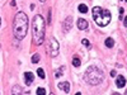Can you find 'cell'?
Masks as SVG:
<instances>
[{
    "label": "cell",
    "instance_id": "cell-22",
    "mask_svg": "<svg viewBox=\"0 0 127 95\" xmlns=\"http://www.w3.org/2000/svg\"><path fill=\"white\" fill-rule=\"evenodd\" d=\"M39 1H41V3H45V1H46V0H39Z\"/></svg>",
    "mask_w": 127,
    "mask_h": 95
},
{
    "label": "cell",
    "instance_id": "cell-23",
    "mask_svg": "<svg viewBox=\"0 0 127 95\" xmlns=\"http://www.w3.org/2000/svg\"><path fill=\"white\" fill-rule=\"evenodd\" d=\"M0 24H1V19H0Z\"/></svg>",
    "mask_w": 127,
    "mask_h": 95
},
{
    "label": "cell",
    "instance_id": "cell-20",
    "mask_svg": "<svg viewBox=\"0 0 127 95\" xmlns=\"http://www.w3.org/2000/svg\"><path fill=\"white\" fill-rule=\"evenodd\" d=\"M62 69H65V67H62ZM62 69H60V70H57V72H56V77H59L60 75H62V71H61Z\"/></svg>",
    "mask_w": 127,
    "mask_h": 95
},
{
    "label": "cell",
    "instance_id": "cell-24",
    "mask_svg": "<svg viewBox=\"0 0 127 95\" xmlns=\"http://www.w3.org/2000/svg\"><path fill=\"white\" fill-rule=\"evenodd\" d=\"M123 1H126V0H123Z\"/></svg>",
    "mask_w": 127,
    "mask_h": 95
},
{
    "label": "cell",
    "instance_id": "cell-9",
    "mask_svg": "<svg viewBox=\"0 0 127 95\" xmlns=\"http://www.w3.org/2000/svg\"><path fill=\"white\" fill-rule=\"evenodd\" d=\"M78 28H79L80 30H84V29H87V28H88V22H87L85 19L80 18V19L78 20Z\"/></svg>",
    "mask_w": 127,
    "mask_h": 95
},
{
    "label": "cell",
    "instance_id": "cell-10",
    "mask_svg": "<svg viewBox=\"0 0 127 95\" xmlns=\"http://www.w3.org/2000/svg\"><path fill=\"white\" fill-rule=\"evenodd\" d=\"M71 27H72V18L71 17H67L66 20H65V23H64V28H65V30L67 32V30L71 29Z\"/></svg>",
    "mask_w": 127,
    "mask_h": 95
},
{
    "label": "cell",
    "instance_id": "cell-12",
    "mask_svg": "<svg viewBox=\"0 0 127 95\" xmlns=\"http://www.w3.org/2000/svg\"><path fill=\"white\" fill-rule=\"evenodd\" d=\"M105 46H107L108 48H112L114 46V41L112 38H107V39H105Z\"/></svg>",
    "mask_w": 127,
    "mask_h": 95
},
{
    "label": "cell",
    "instance_id": "cell-6",
    "mask_svg": "<svg viewBox=\"0 0 127 95\" xmlns=\"http://www.w3.org/2000/svg\"><path fill=\"white\" fill-rule=\"evenodd\" d=\"M57 88H59L61 91L69 94V93H70V82H69V81H61V82L57 84Z\"/></svg>",
    "mask_w": 127,
    "mask_h": 95
},
{
    "label": "cell",
    "instance_id": "cell-5",
    "mask_svg": "<svg viewBox=\"0 0 127 95\" xmlns=\"http://www.w3.org/2000/svg\"><path fill=\"white\" fill-rule=\"evenodd\" d=\"M59 42L55 39V38H50V42H48V53L51 57H56L59 55Z\"/></svg>",
    "mask_w": 127,
    "mask_h": 95
},
{
    "label": "cell",
    "instance_id": "cell-17",
    "mask_svg": "<svg viewBox=\"0 0 127 95\" xmlns=\"http://www.w3.org/2000/svg\"><path fill=\"white\" fill-rule=\"evenodd\" d=\"M123 14H125V9H123V8H121V9H120V20H122V19H123Z\"/></svg>",
    "mask_w": 127,
    "mask_h": 95
},
{
    "label": "cell",
    "instance_id": "cell-14",
    "mask_svg": "<svg viewBox=\"0 0 127 95\" xmlns=\"http://www.w3.org/2000/svg\"><path fill=\"white\" fill-rule=\"evenodd\" d=\"M39 61V55L38 53H34L33 56H32V62H33V63H37Z\"/></svg>",
    "mask_w": 127,
    "mask_h": 95
},
{
    "label": "cell",
    "instance_id": "cell-1",
    "mask_svg": "<svg viewBox=\"0 0 127 95\" xmlns=\"http://www.w3.org/2000/svg\"><path fill=\"white\" fill-rule=\"evenodd\" d=\"M28 17L23 12H18L14 17V22H13V34L17 39L22 41L28 32Z\"/></svg>",
    "mask_w": 127,
    "mask_h": 95
},
{
    "label": "cell",
    "instance_id": "cell-3",
    "mask_svg": "<svg viewBox=\"0 0 127 95\" xmlns=\"http://www.w3.org/2000/svg\"><path fill=\"white\" fill-rule=\"evenodd\" d=\"M93 18L95 20L99 27H105L108 25L109 22H111V12L109 10H105V9H102L99 6H94L93 8Z\"/></svg>",
    "mask_w": 127,
    "mask_h": 95
},
{
    "label": "cell",
    "instance_id": "cell-11",
    "mask_svg": "<svg viewBox=\"0 0 127 95\" xmlns=\"http://www.w3.org/2000/svg\"><path fill=\"white\" fill-rule=\"evenodd\" d=\"M78 9H79V12H80V13H84V14L88 13V6H87L85 4H80Z\"/></svg>",
    "mask_w": 127,
    "mask_h": 95
},
{
    "label": "cell",
    "instance_id": "cell-16",
    "mask_svg": "<svg viewBox=\"0 0 127 95\" xmlns=\"http://www.w3.org/2000/svg\"><path fill=\"white\" fill-rule=\"evenodd\" d=\"M37 94H38V95H41V94L43 95V94H46V90H45L43 88H38V89H37Z\"/></svg>",
    "mask_w": 127,
    "mask_h": 95
},
{
    "label": "cell",
    "instance_id": "cell-2",
    "mask_svg": "<svg viewBox=\"0 0 127 95\" xmlns=\"http://www.w3.org/2000/svg\"><path fill=\"white\" fill-rule=\"evenodd\" d=\"M45 19L41 14L36 15L32 20V30H33V42L36 46H39L45 41Z\"/></svg>",
    "mask_w": 127,
    "mask_h": 95
},
{
    "label": "cell",
    "instance_id": "cell-18",
    "mask_svg": "<svg viewBox=\"0 0 127 95\" xmlns=\"http://www.w3.org/2000/svg\"><path fill=\"white\" fill-rule=\"evenodd\" d=\"M81 42H83V45H85L87 47H90V45H89V41H88L87 38H84V39H83Z\"/></svg>",
    "mask_w": 127,
    "mask_h": 95
},
{
    "label": "cell",
    "instance_id": "cell-19",
    "mask_svg": "<svg viewBox=\"0 0 127 95\" xmlns=\"http://www.w3.org/2000/svg\"><path fill=\"white\" fill-rule=\"evenodd\" d=\"M47 24H51V9L48 10V17H47Z\"/></svg>",
    "mask_w": 127,
    "mask_h": 95
},
{
    "label": "cell",
    "instance_id": "cell-13",
    "mask_svg": "<svg viewBox=\"0 0 127 95\" xmlns=\"http://www.w3.org/2000/svg\"><path fill=\"white\" fill-rule=\"evenodd\" d=\"M80 63H81V62H80V60H79L78 57H75V58L72 60V65L75 66V67H79V66H80Z\"/></svg>",
    "mask_w": 127,
    "mask_h": 95
},
{
    "label": "cell",
    "instance_id": "cell-8",
    "mask_svg": "<svg viewBox=\"0 0 127 95\" xmlns=\"http://www.w3.org/2000/svg\"><path fill=\"white\" fill-rule=\"evenodd\" d=\"M24 81H26L27 85H31V84L34 81V75L32 72H26L24 73Z\"/></svg>",
    "mask_w": 127,
    "mask_h": 95
},
{
    "label": "cell",
    "instance_id": "cell-7",
    "mask_svg": "<svg viewBox=\"0 0 127 95\" xmlns=\"http://www.w3.org/2000/svg\"><path fill=\"white\" fill-rule=\"evenodd\" d=\"M116 85H117V88H120V89L125 88V85H126V79H125V76H122V75L117 76V79H116Z\"/></svg>",
    "mask_w": 127,
    "mask_h": 95
},
{
    "label": "cell",
    "instance_id": "cell-4",
    "mask_svg": "<svg viewBox=\"0 0 127 95\" xmlns=\"http://www.w3.org/2000/svg\"><path fill=\"white\" fill-rule=\"evenodd\" d=\"M84 80H85L89 85H98V84L103 80V71L100 69H98L97 66H92L85 71Z\"/></svg>",
    "mask_w": 127,
    "mask_h": 95
},
{
    "label": "cell",
    "instance_id": "cell-21",
    "mask_svg": "<svg viewBox=\"0 0 127 95\" xmlns=\"http://www.w3.org/2000/svg\"><path fill=\"white\" fill-rule=\"evenodd\" d=\"M116 75H117V72H116L114 70H112V71H111V76H112V77H114Z\"/></svg>",
    "mask_w": 127,
    "mask_h": 95
},
{
    "label": "cell",
    "instance_id": "cell-15",
    "mask_svg": "<svg viewBox=\"0 0 127 95\" xmlns=\"http://www.w3.org/2000/svg\"><path fill=\"white\" fill-rule=\"evenodd\" d=\"M37 73H38V76L41 79H45V71H43V69H38L37 70Z\"/></svg>",
    "mask_w": 127,
    "mask_h": 95
}]
</instances>
